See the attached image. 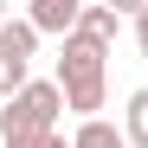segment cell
Segmentation results:
<instances>
[{
  "label": "cell",
  "mask_w": 148,
  "mask_h": 148,
  "mask_svg": "<svg viewBox=\"0 0 148 148\" xmlns=\"http://www.w3.org/2000/svg\"><path fill=\"white\" fill-rule=\"evenodd\" d=\"M26 84H32V77H26V64H19V58H0V103H13Z\"/></svg>",
  "instance_id": "cell-8"
},
{
  "label": "cell",
  "mask_w": 148,
  "mask_h": 148,
  "mask_svg": "<svg viewBox=\"0 0 148 148\" xmlns=\"http://www.w3.org/2000/svg\"><path fill=\"white\" fill-rule=\"evenodd\" d=\"M77 32H84V39H97V45H116V13H110V7H84Z\"/></svg>",
  "instance_id": "cell-7"
},
{
  "label": "cell",
  "mask_w": 148,
  "mask_h": 148,
  "mask_svg": "<svg viewBox=\"0 0 148 148\" xmlns=\"http://www.w3.org/2000/svg\"><path fill=\"white\" fill-rule=\"evenodd\" d=\"M135 45H142V58H148V13H135Z\"/></svg>",
  "instance_id": "cell-11"
},
{
  "label": "cell",
  "mask_w": 148,
  "mask_h": 148,
  "mask_svg": "<svg viewBox=\"0 0 148 148\" xmlns=\"http://www.w3.org/2000/svg\"><path fill=\"white\" fill-rule=\"evenodd\" d=\"M32 52H39V26L32 19H7V26H0V58L32 64Z\"/></svg>",
  "instance_id": "cell-4"
},
{
  "label": "cell",
  "mask_w": 148,
  "mask_h": 148,
  "mask_svg": "<svg viewBox=\"0 0 148 148\" xmlns=\"http://www.w3.org/2000/svg\"><path fill=\"white\" fill-rule=\"evenodd\" d=\"M103 64H110V45H97L84 32H71L64 39V52H58V90H64V110H77L84 122L103 110Z\"/></svg>",
  "instance_id": "cell-1"
},
{
  "label": "cell",
  "mask_w": 148,
  "mask_h": 148,
  "mask_svg": "<svg viewBox=\"0 0 148 148\" xmlns=\"http://www.w3.org/2000/svg\"><path fill=\"white\" fill-rule=\"evenodd\" d=\"M110 13H148V0H103Z\"/></svg>",
  "instance_id": "cell-10"
},
{
  "label": "cell",
  "mask_w": 148,
  "mask_h": 148,
  "mask_svg": "<svg viewBox=\"0 0 148 148\" xmlns=\"http://www.w3.org/2000/svg\"><path fill=\"white\" fill-rule=\"evenodd\" d=\"M129 148H148V90H129V116H122Z\"/></svg>",
  "instance_id": "cell-6"
},
{
  "label": "cell",
  "mask_w": 148,
  "mask_h": 148,
  "mask_svg": "<svg viewBox=\"0 0 148 148\" xmlns=\"http://www.w3.org/2000/svg\"><path fill=\"white\" fill-rule=\"evenodd\" d=\"M26 19L39 26V39H45V32L71 39V32H77V19H84V0H26Z\"/></svg>",
  "instance_id": "cell-3"
},
{
  "label": "cell",
  "mask_w": 148,
  "mask_h": 148,
  "mask_svg": "<svg viewBox=\"0 0 148 148\" xmlns=\"http://www.w3.org/2000/svg\"><path fill=\"white\" fill-rule=\"evenodd\" d=\"M7 148H71L58 129H39V135H7Z\"/></svg>",
  "instance_id": "cell-9"
},
{
  "label": "cell",
  "mask_w": 148,
  "mask_h": 148,
  "mask_svg": "<svg viewBox=\"0 0 148 148\" xmlns=\"http://www.w3.org/2000/svg\"><path fill=\"white\" fill-rule=\"evenodd\" d=\"M58 110H64V90L32 77L26 90L0 110V135H39V129H58Z\"/></svg>",
  "instance_id": "cell-2"
},
{
  "label": "cell",
  "mask_w": 148,
  "mask_h": 148,
  "mask_svg": "<svg viewBox=\"0 0 148 148\" xmlns=\"http://www.w3.org/2000/svg\"><path fill=\"white\" fill-rule=\"evenodd\" d=\"M71 148H129V135H122L116 122L90 116V122H77V135H71Z\"/></svg>",
  "instance_id": "cell-5"
},
{
  "label": "cell",
  "mask_w": 148,
  "mask_h": 148,
  "mask_svg": "<svg viewBox=\"0 0 148 148\" xmlns=\"http://www.w3.org/2000/svg\"><path fill=\"white\" fill-rule=\"evenodd\" d=\"M0 26H7V0H0Z\"/></svg>",
  "instance_id": "cell-12"
}]
</instances>
